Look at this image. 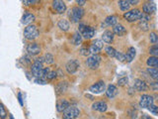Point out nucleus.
Returning <instances> with one entry per match:
<instances>
[{
	"label": "nucleus",
	"instance_id": "nucleus-40",
	"mask_svg": "<svg viewBox=\"0 0 158 119\" xmlns=\"http://www.w3.org/2000/svg\"><path fill=\"white\" fill-rule=\"evenodd\" d=\"M80 54L82 56H88L90 54L89 48H87V47H82L81 50H80Z\"/></svg>",
	"mask_w": 158,
	"mask_h": 119
},
{
	"label": "nucleus",
	"instance_id": "nucleus-45",
	"mask_svg": "<svg viewBox=\"0 0 158 119\" xmlns=\"http://www.w3.org/2000/svg\"><path fill=\"white\" fill-rule=\"evenodd\" d=\"M128 2H129V4H131V5H137V4L140 3L138 0H128Z\"/></svg>",
	"mask_w": 158,
	"mask_h": 119
},
{
	"label": "nucleus",
	"instance_id": "nucleus-29",
	"mask_svg": "<svg viewBox=\"0 0 158 119\" xmlns=\"http://www.w3.org/2000/svg\"><path fill=\"white\" fill-rule=\"evenodd\" d=\"M82 42V35L79 32H76L72 37V44L75 46H78L80 45Z\"/></svg>",
	"mask_w": 158,
	"mask_h": 119
},
{
	"label": "nucleus",
	"instance_id": "nucleus-1",
	"mask_svg": "<svg viewBox=\"0 0 158 119\" xmlns=\"http://www.w3.org/2000/svg\"><path fill=\"white\" fill-rule=\"evenodd\" d=\"M39 35H40V32L38 30L37 26H35V25H29L24 30V37L27 40L33 41L35 39H37Z\"/></svg>",
	"mask_w": 158,
	"mask_h": 119
},
{
	"label": "nucleus",
	"instance_id": "nucleus-24",
	"mask_svg": "<svg viewBox=\"0 0 158 119\" xmlns=\"http://www.w3.org/2000/svg\"><path fill=\"white\" fill-rule=\"evenodd\" d=\"M105 23L108 26H116L117 23H118V17L116 15H111V16H108L105 19Z\"/></svg>",
	"mask_w": 158,
	"mask_h": 119
},
{
	"label": "nucleus",
	"instance_id": "nucleus-35",
	"mask_svg": "<svg viewBox=\"0 0 158 119\" xmlns=\"http://www.w3.org/2000/svg\"><path fill=\"white\" fill-rule=\"evenodd\" d=\"M115 57L118 59L120 62H125V61H126V55H124V54H123V53H121V52H118V51H117Z\"/></svg>",
	"mask_w": 158,
	"mask_h": 119
},
{
	"label": "nucleus",
	"instance_id": "nucleus-31",
	"mask_svg": "<svg viewBox=\"0 0 158 119\" xmlns=\"http://www.w3.org/2000/svg\"><path fill=\"white\" fill-rule=\"evenodd\" d=\"M105 52H106V54L109 56V57L113 58V57H115L117 51L113 48V47L108 46V47H106V48H105Z\"/></svg>",
	"mask_w": 158,
	"mask_h": 119
},
{
	"label": "nucleus",
	"instance_id": "nucleus-3",
	"mask_svg": "<svg viewBox=\"0 0 158 119\" xmlns=\"http://www.w3.org/2000/svg\"><path fill=\"white\" fill-rule=\"evenodd\" d=\"M79 32L85 39H91L95 35V29L91 26H86L85 24H79Z\"/></svg>",
	"mask_w": 158,
	"mask_h": 119
},
{
	"label": "nucleus",
	"instance_id": "nucleus-4",
	"mask_svg": "<svg viewBox=\"0 0 158 119\" xmlns=\"http://www.w3.org/2000/svg\"><path fill=\"white\" fill-rule=\"evenodd\" d=\"M141 12L138 9H131L124 14V18L128 22H135L140 19Z\"/></svg>",
	"mask_w": 158,
	"mask_h": 119
},
{
	"label": "nucleus",
	"instance_id": "nucleus-13",
	"mask_svg": "<svg viewBox=\"0 0 158 119\" xmlns=\"http://www.w3.org/2000/svg\"><path fill=\"white\" fill-rule=\"evenodd\" d=\"M27 52L31 56H37L41 53V47L38 43H31L27 46Z\"/></svg>",
	"mask_w": 158,
	"mask_h": 119
},
{
	"label": "nucleus",
	"instance_id": "nucleus-23",
	"mask_svg": "<svg viewBox=\"0 0 158 119\" xmlns=\"http://www.w3.org/2000/svg\"><path fill=\"white\" fill-rule=\"evenodd\" d=\"M135 55H137L135 49L134 48V47H129L128 52H126V61L128 62H131L134 60Z\"/></svg>",
	"mask_w": 158,
	"mask_h": 119
},
{
	"label": "nucleus",
	"instance_id": "nucleus-42",
	"mask_svg": "<svg viewBox=\"0 0 158 119\" xmlns=\"http://www.w3.org/2000/svg\"><path fill=\"white\" fill-rule=\"evenodd\" d=\"M35 83L38 84H46L47 80L45 79H43V77H37V79L35 80Z\"/></svg>",
	"mask_w": 158,
	"mask_h": 119
},
{
	"label": "nucleus",
	"instance_id": "nucleus-14",
	"mask_svg": "<svg viewBox=\"0 0 158 119\" xmlns=\"http://www.w3.org/2000/svg\"><path fill=\"white\" fill-rule=\"evenodd\" d=\"M52 7L58 14H62L66 11V4L63 1H61V0H55V1H53Z\"/></svg>",
	"mask_w": 158,
	"mask_h": 119
},
{
	"label": "nucleus",
	"instance_id": "nucleus-48",
	"mask_svg": "<svg viewBox=\"0 0 158 119\" xmlns=\"http://www.w3.org/2000/svg\"><path fill=\"white\" fill-rule=\"evenodd\" d=\"M85 96H86V97H88V98H90L91 100H94V97H93V96H92V95H89V94H86V95H85Z\"/></svg>",
	"mask_w": 158,
	"mask_h": 119
},
{
	"label": "nucleus",
	"instance_id": "nucleus-19",
	"mask_svg": "<svg viewBox=\"0 0 158 119\" xmlns=\"http://www.w3.org/2000/svg\"><path fill=\"white\" fill-rule=\"evenodd\" d=\"M113 33H114V35L122 37L126 34V29L122 24H117L116 26H114L113 28Z\"/></svg>",
	"mask_w": 158,
	"mask_h": 119
},
{
	"label": "nucleus",
	"instance_id": "nucleus-39",
	"mask_svg": "<svg viewBox=\"0 0 158 119\" xmlns=\"http://www.w3.org/2000/svg\"><path fill=\"white\" fill-rule=\"evenodd\" d=\"M128 83V77H122L118 80V86H124Z\"/></svg>",
	"mask_w": 158,
	"mask_h": 119
},
{
	"label": "nucleus",
	"instance_id": "nucleus-30",
	"mask_svg": "<svg viewBox=\"0 0 158 119\" xmlns=\"http://www.w3.org/2000/svg\"><path fill=\"white\" fill-rule=\"evenodd\" d=\"M149 54L151 55V57H157L158 58V44L151 46L149 48Z\"/></svg>",
	"mask_w": 158,
	"mask_h": 119
},
{
	"label": "nucleus",
	"instance_id": "nucleus-21",
	"mask_svg": "<svg viewBox=\"0 0 158 119\" xmlns=\"http://www.w3.org/2000/svg\"><path fill=\"white\" fill-rule=\"evenodd\" d=\"M117 93H118V89H117L116 86H114V84H110V86L107 87V90H106L107 97L114 98L117 95Z\"/></svg>",
	"mask_w": 158,
	"mask_h": 119
},
{
	"label": "nucleus",
	"instance_id": "nucleus-47",
	"mask_svg": "<svg viewBox=\"0 0 158 119\" xmlns=\"http://www.w3.org/2000/svg\"><path fill=\"white\" fill-rule=\"evenodd\" d=\"M141 119H152L150 116H148V115H146V114H143L141 116Z\"/></svg>",
	"mask_w": 158,
	"mask_h": 119
},
{
	"label": "nucleus",
	"instance_id": "nucleus-46",
	"mask_svg": "<svg viewBox=\"0 0 158 119\" xmlns=\"http://www.w3.org/2000/svg\"><path fill=\"white\" fill-rule=\"evenodd\" d=\"M38 1H27V0H25V1H23V3L25 5H29V4H33V3H37Z\"/></svg>",
	"mask_w": 158,
	"mask_h": 119
},
{
	"label": "nucleus",
	"instance_id": "nucleus-17",
	"mask_svg": "<svg viewBox=\"0 0 158 119\" xmlns=\"http://www.w3.org/2000/svg\"><path fill=\"white\" fill-rule=\"evenodd\" d=\"M68 89V83L67 81H61L56 84L55 86V94L61 95L63 92H65Z\"/></svg>",
	"mask_w": 158,
	"mask_h": 119
},
{
	"label": "nucleus",
	"instance_id": "nucleus-15",
	"mask_svg": "<svg viewBox=\"0 0 158 119\" xmlns=\"http://www.w3.org/2000/svg\"><path fill=\"white\" fill-rule=\"evenodd\" d=\"M134 89L138 90V91H145V90H147V89H148V86H147V83H145L144 80H140V79L134 80Z\"/></svg>",
	"mask_w": 158,
	"mask_h": 119
},
{
	"label": "nucleus",
	"instance_id": "nucleus-25",
	"mask_svg": "<svg viewBox=\"0 0 158 119\" xmlns=\"http://www.w3.org/2000/svg\"><path fill=\"white\" fill-rule=\"evenodd\" d=\"M118 4H119L120 9L125 12H128L129 10V7H131V4H129L128 0H120L118 2Z\"/></svg>",
	"mask_w": 158,
	"mask_h": 119
},
{
	"label": "nucleus",
	"instance_id": "nucleus-20",
	"mask_svg": "<svg viewBox=\"0 0 158 119\" xmlns=\"http://www.w3.org/2000/svg\"><path fill=\"white\" fill-rule=\"evenodd\" d=\"M114 38H115V35H114L113 31L107 30L103 33L102 35V40L103 42H105L107 44H111L114 41Z\"/></svg>",
	"mask_w": 158,
	"mask_h": 119
},
{
	"label": "nucleus",
	"instance_id": "nucleus-11",
	"mask_svg": "<svg viewBox=\"0 0 158 119\" xmlns=\"http://www.w3.org/2000/svg\"><path fill=\"white\" fill-rule=\"evenodd\" d=\"M153 101L154 99L151 95H148V94H143L140 96V106L142 108H148L150 105L153 104Z\"/></svg>",
	"mask_w": 158,
	"mask_h": 119
},
{
	"label": "nucleus",
	"instance_id": "nucleus-5",
	"mask_svg": "<svg viewBox=\"0 0 158 119\" xmlns=\"http://www.w3.org/2000/svg\"><path fill=\"white\" fill-rule=\"evenodd\" d=\"M101 62V57L99 55H92L88 57L86 60V65L87 67L91 68V70H96L99 68Z\"/></svg>",
	"mask_w": 158,
	"mask_h": 119
},
{
	"label": "nucleus",
	"instance_id": "nucleus-34",
	"mask_svg": "<svg viewBox=\"0 0 158 119\" xmlns=\"http://www.w3.org/2000/svg\"><path fill=\"white\" fill-rule=\"evenodd\" d=\"M6 117H7V112H6L3 104H1V103H0V118H1V119H5Z\"/></svg>",
	"mask_w": 158,
	"mask_h": 119
},
{
	"label": "nucleus",
	"instance_id": "nucleus-16",
	"mask_svg": "<svg viewBox=\"0 0 158 119\" xmlns=\"http://www.w3.org/2000/svg\"><path fill=\"white\" fill-rule=\"evenodd\" d=\"M69 106H70V104H69L68 100L58 99V102H56V110H58V112H64Z\"/></svg>",
	"mask_w": 158,
	"mask_h": 119
},
{
	"label": "nucleus",
	"instance_id": "nucleus-7",
	"mask_svg": "<svg viewBox=\"0 0 158 119\" xmlns=\"http://www.w3.org/2000/svg\"><path fill=\"white\" fill-rule=\"evenodd\" d=\"M80 114V111L77 107H74V106H69V107L66 109V110L63 112V119H75L79 116Z\"/></svg>",
	"mask_w": 158,
	"mask_h": 119
},
{
	"label": "nucleus",
	"instance_id": "nucleus-49",
	"mask_svg": "<svg viewBox=\"0 0 158 119\" xmlns=\"http://www.w3.org/2000/svg\"><path fill=\"white\" fill-rule=\"evenodd\" d=\"M8 119H14L13 115H10V116H9V118H8Z\"/></svg>",
	"mask_w": 158,
	"mask_h": 119
},
{
	"label": "nucleus",
	"instance_id": "nucleus-37",
	"mask_svg": "<svg viewBox=\"0 0 158 119\" xmlns=\"http://www.w3.org/2000/svg\"><path fill=\"white\" fill-rule=\"evenodd\" d=\"M138 27L140 28V30H143V31H147L148 28H149L146 22H141V21L138 23Z\"/></svg>",
	"mask_w": 158,
	"mask_h": 119
},
{
	"label": "nucleus",
	"instance_id": "nucleus-32",
	"mask_svg": "<svg viewBox=\"0 0 158 119\" xmlns=\"http://www.w3.org/2000/svg\"><path fill=\"white\" fill-rule=\"evenodd\" d=\"M44 60H45V62H47V65L53 64V62H55V58H53V56L52 54H49V53H47L45 55V57H44Z\"/></svg>",
	"mask_w": 158,
	"mask_h": 119
},
{
	"label": "nucleus",
	"instance_id": "nucleus-41",
	"mask_svg": "<svg viewBox=\"0 0 158 119\" xmlns=\"http://www.w3.org/2000/svg\"><path fill=\"white\" fill-rule=\"evenodd\" d=\"M141 22H147L150 20V16L147 14H144V13H141V16H140V19Z\"/></svg>",
	"mask_w": 158,
	"mask_h": 119
},
{
	"label": "nucleus",
	"instance_id": "nucleus-33",
	"mask_svg": "<svg viewBox=\"0 0 158 119\" xmlns=\"http://www.w3.org/2000/svg\"><path fill=\"white\" fill-rule=\"evenodd\" d=\"M149 40H150V43L152 44H157L158 43V34H156L155 32H151L150 35H149Z\"/></svg>",
	"mask_w": 158,
	"mask_h": 119
},
{
	"label": "nucleus",
	"instance_id": "nucleus-9",
	"mask_svg": "<svg viewBox=\"0 0 158 119\" xmlns=\"http://www.w3.org/2000/svg\"><path fill=\"white\" fill-rule=\"evenodd\" d=\"M105 89H106L105 83L103 80H100L90 86V91L92 93H95V94H99V93H102L103 91H105Z\"/></svg>",
	"mask_w": 158,
	"mask_h": 119
},
{
	"label": "nucleus",
	"instance_id": "nucleus-10",
	"mask_svg": "<svg viewBox=\"0 0 158 119\" xmlns=\"http://www.w3.org/2000/svg\"><path fill=\"white\" fill-rule=\"evenodd\" d=\"M142 10H143L144 14H153L156 12V4L155 2L153 1H147L144 2L143 5H142Z\"/></svg>",
	"mask_w": 158,
	"mask_h": 119
},
{
	"label": "nucleus",
	"instance_id": "nucleus-26",
	"mask_svg": "<svg viewBox=\"0 0 158 119\" xmlns=\"http://www.w3.org/2000/svg\"><path fill=\"white\" fill-rule=\"evenodd\" d=\"M58 28H59V29H61V31H64V32H66V31H68L69 27H70V25H69V23H68L67 20L61 19V20L58 21Z\"/></svg>",
	"mask_w": 158,
	"mask_h": 119
},
{
	"label": "nucleus",
	"instance_id": "nucleus-36",
	"mask_svg": "<svg viewBox=\"0 0 158 119\" xmlns=\"http://www.w3.org/2000/svg\"><path fill=\"white\" fill-rule=\"evenodd\" d=\"M56 76H58V73H56V71H50L49 73L47 74V76L46 79L49 80H52L55 79Z\"/></svg>",
	"mask_w": 158,
	"mask_h": 119
},
{
	"label": "nucleus",
	"instance_id": "nucleus-38",
	"mask_svg": "<svg viewBox=\"0 0 158 119\" xmlns=\"http://www.w3.org/2000/svg\"><path fill=\"white\" fill-rule=\"evenodd\" d=\"M148 110H149L151 113H153V114H158V106L156 105H150L149 107H148Z\"/></svg>",
	"mask_w": 158,
	"mask_h": 119
},
{
	"label": "nucleus",
	"instance_id": "nucleus-28",
	"mask_svg": "<svg viewBox=\"0 0 158 119\" xmlns=\"http://www.w3.org/2000/svg\"><path fill=\"white\" fill-rule=\"evenodd\" d=\"M147 73L150 76L151 79H153L154 80H158V68H147Z\"/></svg>",
	"mask_w": 158,
	"mask_h": 119
},
{
	"label": "nucleus",
	"instance_id": "nucleus-22",
	"mask_svg": "<svg viewBox=\"0 0 158 119\" xmlns=\"http://www.w3.org/2000/svg\"><path fill=\"white\" fill-rule=\"evenodd\" d=\"M34 21H35V15L32 14V13H26V14H24L23 17H22V19H21L22 24L28 25V26H29V25L32 23V22H34Z\"/></svg>",
	"mask_w": 158,
	"mask_h": 119
},
{
	"label": "nucleus",
	"instance_id": "nucleus-12",
	"mask_svg": "<svg viewBox=\"0 0 158 119\" xmlns=\"http://www.w3.org/2000/svg\"><path fill=\"white\" fill-rule=\"evenodd\" d=\"M102 49H103V41L99 40V39L95 40L89 47L90 54H92V55H98V53H99Z\"/></svg>",
	"mask_w": 158,
	"mask_h": 119
},
{
	"label": "nucleus",
	"instance_id": "nucleus-43",
	"mask_svg": "<svg viewBox=\"0 0 158 119\" xmlns=\"http://www.w3.org/2000/svg\"><path fill=\"white\" fill-rule=\"evenodd\" d=\"M150 87L153 90H158V80L153 81V83H150Z\"/></svg>",
	"mask_w": 158,
	"mask_h": 119
},
{
	"label": "nucleus",
	"instance_id": "nucleus-27",
	"mask_svg": "<svg viewBox=\"0 0 158 119\" xmlns=\"http://www.w3.org/2000/svg\"><path fill=\"white\" fill-rule=\"evenodd\" d=\"M146 64L148 67L158 68V58L157 57H149L147 59Z\"/></svg>",
	"mask_w": 158,
	"mask_h": 119
},
{
	"label": "nucleus",
	"instance_id": "nucleus-6",
	"mask_svg": "<svg viewBox=\"0 0 158 119\" xmlns=\"http://www.w3.org/2000/svg\"><path fill=\"white\" fill-rule=\"evenodd\" d=\"M43 70H44L43 64L36 59V61L34 62V64L31 67V71L33 74V76H35L36 79L37 77H43Z\"/></svg>",
	"mask_w": 158,
	"mask_h": 119
},
{
	"label": "nucleus",
	"instance_id": "nucleus-8",
	"mask_svg": "<svg viewBox=\"0 0 158 119\" xmlns=\"http://www.w3.org/2000/svg\"><path fill=\"white\" fill-rule=\"evenodd\" d=\"M78 68H79V62L77 60H70L65 65V70L69 74H73L76 73Z\"/></svg>",
	"mask_w": 158,
	"mask_h": 119
},
{
	"label": "nucleus",
	"instance_id": "nucleus-2",
	"mask_svg": "<svg viewBox=\"0 0 158 119\" xmlns=\"http://www.w3.org/2000/svg\"><path fill=\"white\" fill-rule=\"evenodd\" d=\"M68 12H69L68 17L70 18V20L72 22H74V23L78 22L82 17H83V15H84V10L81 7H78V6L70 9Z\"/></svg>",
	"mask_w": 158,
	"mask_h": 119
},
{
	"label": "nucleus",
	"instance_id": "nucleus-18",
	"mask_svg": "<svg viewBox=\"0 0 158 119\" xmlns=\"http://www.w3.org/2000/svg\"><path fill=\"white\" fill-rule=\"evenodd\" d=\"M92 108L96 111L105 112L108 109V105L105 101H96L92 104Z\"/></svg>",
	"mask_w": 158,
	"mask_h": 119
},
{
	"label": "nucleus",
	"instance_id": "nucleus-44",
	"mask_svg": "<svg viewBox=\"0 0 158 119\" xmlns=\"http://www.w3.org/2000/svg\"><path fill=\"white\" fill-rule=\"evenodd\" d=\"M76 3L78 4V7H79V6H83L85 3H86V1H85V0H77Z\"/></svg>",
	"mask_w": 158,
	"mask_h": 119
}]
</instances>
